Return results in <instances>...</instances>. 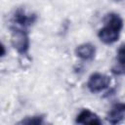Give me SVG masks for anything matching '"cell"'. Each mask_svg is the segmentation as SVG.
Instances as JSON below:
<instances>
[{"instance_id":"6da1fadb","label":"cell","mask_w":125,"mask_h":125,"mask_svg":"<svg viewBox=\"0 0 125 125\" xmlns=\"http://www.w3.org/2000/svg\"><path fill=\"white\" fill-rule=\"evenodd\" d=\"M122 27L123 21L118 14H107L104 18V26L99 30L98 37L106 45L113 44L118 40Z\"/></svg>"},{"instance_id":"7a4b0ae2","label":"cell","mask_w":125,"mask_h":125,"mask_svg":"<svg viewBox=\"0 0 125 125\" xmlns=\"http://www.w3.org/2000/svg\"><path fill=\"white\" fill-rule=\"evenodd\" d=\"M11 44L21 55H26L29 50V37L25 29L11 26Z\"/></svg>"},{"instance_id":"3957f363","label":"cell","mask_w":125,"mask_h":125,"mask_svg":"<svg viewBox=\"0 0 125 125\" xmlns=\"http://www.w3.org/2000/svg\"><path fill=\"white\" fill-rule=\"evenodd\" d=\"M110 84V78L100 72H95L91 74L87 82V87L92 93H99L106 89Z\"/></svg>"},{"instance_id":"277c9868","label":"cell","mask_w":125,"mask_h":125,"mask_svg":"<svg viewBox=\"0 0 125 125\" xmlns=\"http://www.w3.org/2000/svg\"><path fill=\"white\" fill-rule=\"evenodd\" d=\"M36 20H37L36 15L27 14L22 9L16 10L14 12L13 16H12V22L14 24L13 26L23 28V29H25L26 27H28L31 24H33L36 21Z\"/></svg>"},{"instance_id":"5b68a950","label":"cell","mask_w":125,"mask_h":125,"mask_svg":"<svg viewBox=\"0 0 125 125\" xmlns=\"http://www.w3.org/2000/svg\"><path fill=\"white\" fill-rule=\"evenodd\" d=\"M125 118V103L114 104L106 115V120L111 124H117Z\"/></svg>"},{"instance_id":"8992f818","label":"cell","mask_w":125,"mask_h":125,"mask_svg":"<svg viewBox=\"0 0 125 125\" xmlns=\"http://www.w3.org/2000/svg\"><path fill=\"white\" fill-rule=\"evenodd\" d=\"M78 124H90V125H100L102 124V120L99 118V116L92 112L90 109H82L79 114L76 117L75 120Z\"/></svg>"},{"instance_id":"52a82bcc","label":"cell","mask_w":125,"mask_h":125,"mask_svg":"<svg viewBox=\"0 0 125 125\" xmlns=\"http://www.w3.org/2000/svg\"><path fill=\"white\" fill-rule=\"evenodd\" d=\"M75 54L79 59L83 61H91L95 57L96 48L91 43H83L76 47Z\"/></svg>"},{"instance_id":"ba28073f","label":"cell","mask_w":125,"mask_h":125,"mask_svg":"<svg viewBox=\"0 0 125 125\" xmlns=\"http://www.w3.org/2000/svg\"><path fill=\"white\" fill-rule=\"evenodd\" d=\"M117 63L112 67V72L114 74H125V45H122L118 51L116 56Z\"/></svg>"},{"instance_id":"9c48e42d","label":"cell","mask_w":125,"mask_h":125,"mask_svg":"<svg viewBox=\"0 0 125 125\" xmlns=\"http://www.w3.org/2000/svg\"><path fill=\"white\" fill-rule=\"evenodd\" d=\"M20 124H28V125H40L43 124V117L42 116H32V117H26L25 119H22Z\"/></svg>"},{"instance_id":"30bf717a","label":"cell","mask_w":125,"mask_h":125,"mask_svg":"<svg viewBox=\"0 0 125 125\" xmlns=\"http://www.w3.org/2000/svg\"><path fill=\"white\" fill-rule=\"evenodd\" d=\"M1 50H2V52H1V57H4V56H5V46H4L3 44H1Z\"/></svg>"},{"instance_id":"8fae6325","label":"cell","mask_w":125,"mask_h":125,"mask_svg":"<svg viewBox=\"0 0 125 125\" xmlns=\"http://www.w3.org/2000/svg\"><path fill=\"white\" fill-rule=\"evenodd\" d=\"M114 1H120V0H114Z\"/></svg>"}]
</instances>
